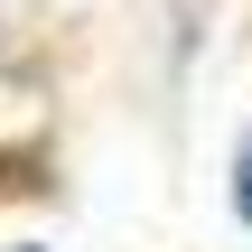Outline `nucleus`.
Listing matches in <instances>:
<instances>
[{"label":"nucleus","mask_w":252,"mask_h":252,"mask_svg":"<svg viewBox=\"0 0 252 252\" xmlns=\"http://www.w3.org/2000/svg\"><path fill=\"white\" fill-rule=\"evenodd\" d=\"M234 215L252 224V131H243V150H234Z\"/></svg>","instance_id":"obj_1"},{"label":"nucleus","mask_w":252,"mask_h":252,"mask_svg":"<svg viewBox=\"0 0 252 252\" xmlns=\"http://www.w3.org/2000/svg\"><path fill=\"white\" fill-rule=\"evenodd\" d=\"M19 252H37V243H19Z\"/></svg>","instance_id":"obj_2"}]
</instances>
